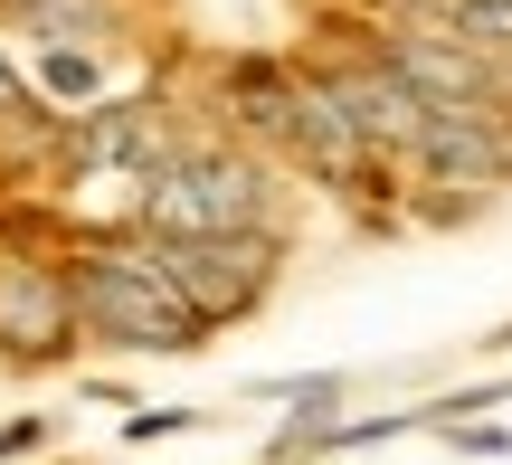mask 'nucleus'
Instances as JSON below:
<instances>
[{
	"instance_id": "f257e3e1",
	"label": "nucleus",
	"mask_w": 512,
	"mask_h": 465,
	"mask_svg": "<svg viewBox=\"0 0 512 465\" xmlns=\"http://www.w3.org/2000/svg\"><path fill=\"white\" fill-rule=\"evenodd\" d=\"M76 323L105 342H133V352H200L209 323L181 304V285L152 266V247H95V257L67 266Z\"/></svg>"
},
{
	"instance_id": "f03ea898",
	"label": "nucleus",
	"mask_w": 512,
	"mask_h": 465,
	"mask_svg": "<svg viewBox=\"0 0 512 465\" xmlns=\"http://www.w3.org/2000/svg\"><path fill=\"white\" fill-rule=\"evenodd\" d=\"M152 238H209V228H275V181L247 152H171L143 181Z\"/></svg>"
},
{
	"instance_id": "7ed1b4c3",
	"label": "nucleus",
	"mask_w": 512,
	"mask_h": 465,
	"mask_svg": "<svg viewBox=\"0 0 512 465\" xmlns=\"http://www.w3.org/2000/svg\"><path fill=\"white\" fill-rule=\"evenodd\" d=\"M152 266H162V276L181 285V304L219 333V323H238V314L266 304L285 247H275V228H209V238H152Z\"/></svg>"
},
{
	"instance_id": "20e7f679",
	"label": "nucleus",
	"mask_w": 512,
	"mask_h": 465,
	"mask_svg": "<svg viewBox=\"0 0 512 465\" xmlns=\"http://www.w3.org/2000/svg\"><path fill=\"white\" fill-rule=\"evenodd\" d=\"M408 162H418L427 190H503L512 181L503 114H484V105H427V124L408 133Z\"/></svg>"
},
{
	"instance_id": "39448f33",
	"label": "nucleus",
	"mask_w": 512,
	"mask_h": 465,
	"mask_svg": "<svg viewBox=\"0 0 512 465\" xmlns=\"http://www.w3.org/2000/svg\"><path fill=\"white\" fill-rule=\"evenodd\" d=\"M171 152H181V143H171V124L152 105H95V114L67 124V162L76 171H143V181H152Z\"/></svg>"
},
{
	"instance_id": "423d86ee",
	"label": "nucleus",
	"mask_w": 512,
	"mask_h": 465,
	"mask_svg": "<svg viewBox=\"0 0 512 465\" xmlns=\"http://www.w3.org/2000/svg\"><path fill=\"white\" fill-rule=\"evenodd\" d=\"M285 152H304L323 181H370V133L351 124V105L323 86V76H304V95H294V133H285Z\"/></svg>"
},
{
	"instance_id": "0eeeda50",
	"label": "nucleus",
	"mask_w": 512,
	"mask_h": 465,
	"mask_svg": "<svg viewBox=\"0 0 512 465\" xmlns=\"http://www.w3.org/2000/svg\"><path fill=\"white\" fill-rule=\"evenodd\" d=\"M76 295L57 266H0V342L10 352H67Z\"/></svg>"
},
{
	"instance_id": "6e6552de",
	"label": "nucleus",
	"mask_w": 512,
	"mask_h": 465,
	"mask_svg": "<svg viewBox=\"0 0 512 465\" xmlns=\"http://www.w3.org/2000/svg\"><path fill=\"white\" fill-rule=\"evenodd\" d=\"M323 86H332V95L351 105V124H361V133H370L380 152H408V133L427 124V95L408 86V76L389 67V57H370V67H332Z\"/></svg>"
},
{
	"instance_id": "1a4fd4ad",
	"label": "nucleus",
	"mask_w": 512,
	"mask_h": 465,
	"mask_svg": "<svg viewBox=\"0 0 512 465\" xmlns=\"http://www.w3.org/2000/svg\"><path fill=\"white\" fill-rule=\"evenodd\" d=\"M294 95H304V76H285V67H238V124L266 133V143H285V133H294Z\"/></svg>"
},
{
	"instance_id": "9d476101",
	"label": "nucleus",
	"mask_w": 512,
	"mask_h": 465,
	"mask_svg": "<svg viewBox=\"0 0 512 465\" xmlns=\"http://www.w3.org/2000/svg\"><path fill=\"white\" fill-rule=\"evenodd\" d=\"M437 29L484 57H512V0H437Z\"/></svg>"
},
{
	"instance_id": "9b49d317",
	"label": "nucleus",
	"mask_w": 512,
	"mask_h": 465,
	"mask_svg": "<svg viewBox=\"0 0 512 465\" xmlns=\"http://www.w3.org/2000/svg\"><path fill=\"white\" fill-rule=\"evenodd\" d=\"M19 19H29L38 38H105V0H19Z\"/></svg>"
},
{
	"instance_id": "f8f14e48",
	"label": "nucleus",
	"mask_w": 512,
	"mask_h": 465,
	"mask_svg": "<svg viewBox=\"0 0 512 465\" xmlns=\"http://www.w3.org/2000/svg\"><path fill=\"white\" fill-rule=\"evenodd\" d=\"M48 86H57V95H86V86H95V57L57 48V57H48Z\"/></svg>"
},
{
	"instance_id": "ddd939ff",
	"label": "nucleus",
	"mask_w": 512,
	"mask_h": 465,
	"mask_svg": "<svg viewBox=\"0 0 512 465\" xmlns=\"http://www.w3.org/2000/svg\"><path fill=\"white\" fill-rule=\"evenodd\" d=\"M0 114H10V124H19V114H38L29 95H19V76H0Z\"/></svg>"
}]
</instances>
